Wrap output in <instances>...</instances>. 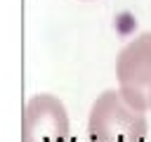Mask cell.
I'll return each mask as SVG.
<instances>
[{
  "mask_svg": "<svg viewBox=\"0 0 151 142\" xmlns=\"http://www.w3.org/2000/svg\"><path fill=\"white\" fill-rule=\"evenodd\" d=\"M146 116L134 109L118 90H104L87 118L90 142H144L146 140Z\"/></svg>",
  "mask_w": 151,
  "mask_h": 142,
  "instance_id": "1",
  "label": "cell"
},
{
  "mask_svg": "<svg viewBox=\"0 0 151 142\" xmlns=\"http://www.w3.org/2000/svg\"><path fill=\"white\" fill-rule=\"evenodd\" d=\"M118 92L139 111H151V33L125 43L116 57Z\"/></svg>",
  "mask_w": 151,
  "mask_h": 142,
  "instance_id": "2",
  "label": "cell"
},
{
  "mask_svg": "<svg viewBox=\"0 0 151 142\" xmlns=\"http://www.w3.org/2000/svg\"><path fill=\"white\" fill-rule=\"evenodd\" d=\"M68 111L59 97L40 92L26 102L21 121V142H68Z\"/></svg>",
  "mask_w": 151,
  "mask_h": 142,
  "instance_id": "3",
  "label": "cell"
}]
</instances>
